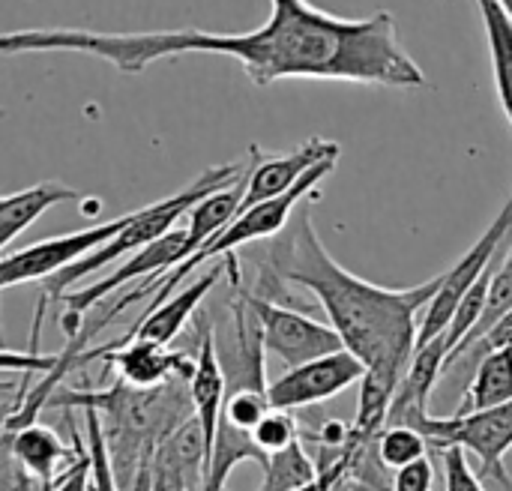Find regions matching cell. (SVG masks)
<instances>
[{"instance_id":"cell-1","label":"cell","mask_w":512,"mask_h":491,"mask_svg":"<svg viewBox=\"0 0 512 491\" xmlns=\"http://www.w3.org/2000/svg\"><path fill=\"white\" fill-rule=\"evenodd\" d=\"M270 18L249 33L210 30H150V33H96L69 27L15 30L0 39L9 54L75 51L111 63L117 72L138 75L150 63L180 54L234 57L258 87L282 78L351 81L369 87H426V72L405 51L393 12L366 18H339L309 0H270Z\"/></svg>"},{"instance_id":"cell-2","label":"cell","mask_w":512,"mask_h":491,"mask_svg":"<svg viewBox=\"0 0 512 491\" xmlns=\"http://www.w3.org/2000/svg\"><path fill=\"white\" fill-rule=\"evenodd\" d=\"M267 273L312 291L330 327L342 336V345L366 369L411 366L420 336L417 315L429 309L444 285V273L414 288H384L354 276L330 258L309 210H303L300 222L270 249Z\"/></svg>"},{"instance_id":"cell-3","label":"cell","mask_w":512,"mask_h":491,"mask_svg":"<svg viewBox=\"0 0 512 491\" xmlns=\"http://www.w3.org/2000/svg\"><path fill=\"white\" fill-rule=\"evenodd\" d=\"M246 171H249V162H228V165L207 168L204 174H198V177H195L186 189H180L177 195L162 198V201H156V204H147V207L135 210L129 228H126L123 234H117L108 246L96 249L93 255H87L84 261L66 267L63 273L45 279V282H42L45 300H48V297H51V300H63V297L72 291L75 282H81V279H87V276H93V273H102V270H105L108 264H114L117 258H123V255H129V252H141L144 246H150V243H156L159 237L171 234V231L177 228V222H180L183 216H189L204 198H210V195L219 192V189H228V186L240 183V180L246 177Z\"/></svg>"},{"instance_id":"cell-4","label":"cell","mask_w":512,"mask_h":491,"mask_svg":"<svg viewBox=\"0 0 512 491\" xmlns=\"http://www.w3.org/2000/svg\"><path fill=\"white\" fill-rule=\"evenodd\" d=\"M333 168H336V162H324V165L312 168L291 192H285V195H279V198H273V201L255 204V207H249V210H243L219 237H213L204 249H198V252H195L192 258H186L183 264H177V267L171 270V276H165V279L159 282V291H156V297H153V303H150L147 312H153V309H159L162 303H168V294H171L180 282H186V279L192 276V270H198L201 264H207V261H213V258H228V255H234V249H240V246H246V243L276 237V234L288 225V216L294 213V207H297L309 192H315V189L321 186V180H324ZM147 312H144V315H147Z\"/></svg>"},{"instance_id":"cell-5","label":"cell","mask_w":512,"mask_h":491,"mask_svg":"<svg viewBox=\"0 0 512 491\" xmlns=\"http://www.w3.org/2000/svg\"><path fill=\"white\" fill-rule=\"evenodd\" d=\"M132 213H123L117 219L108 222H96L90 228L72 231V234H57V237H45L39 243H30L18 252H6L0 261V288H15V285H27V282H45L57 273H63L66 267L84 261L87 255H93L96 249L108 246L117 234H123L132 222Z\"/></svg>"},{"instance_id":"cell-6","label":"cell","mask_w":512,"mask_h":491,"mask_svg":"<svg viewBox=\"0 0 512 491\" xmlns=\"http://www.w3.org/2000/svg\"><path fill=\"white\" fill-rule=\"evenodd\" d=\"M512 240V192L504 201V207L498 210V216L492 219V225L480 234V240L462 255V261L444 273V285L438 291V297L429 303L423 321H420V336H417V348L432 342L435 336H444L462 306V300L468 297V291L489 273V267L501 258V246Z\"/></svg>"},{"instance_id":"cell-7","label":"cell","mask_w":512,"mask_h":491,"mask_svg":"<svg viewBox=\"0 0 512 491\" xmlns=\"http://www.w3.org/2000/svg\"><path fill=\"white\" fill-rule=\"evenodd\" d=\"M420 435L438 450H465L480 459V480L495 477L501 486L507 483V474L501 468L504 456L512 450V402L492 408V411H474V414H453V417H429L420 426Z\"/></svg>"},{"instance_id":"cell-8","label":"cell","mask_w":512,"mask_h":491,"mask_svg":"<svg viewBox=\"0 0 512 491\" xmlns=\"http://www.w3.org/2000/svg\"><path fill=\"white\" fill-rule=\"evenodd\" d=\"M249 309L255 312L264 336V351L276 354L288 369L306 366L312 360H321L327 354L342 351V336L315 318H306L288 306H279L273 300H264L258 294H243Z\"/></svg>"},{"instance_id":"cell-9","label":"cell","mask_w":512,"mask_h":491,"mask_svg":"<svg viewBox=\"0 0 512 491\" xmlns=\"http://www.w3.org/2000/svg\"><path fill=\"white\" fill-rule=\"evenodd\" d=\"M363 375H366V366L348 348H342L306 366L288 369L279 381L267 387V399H270V408L276 411H297V408L321 405L333 396H342L348 387L363 381Z\"/></svg>"},{"instance_id":"cell-10","label":"cell","mask_w":512,"mask_h":491,"mask_svg":"<svg viewBox=\"0 0 512 491\" xmlns=\"http://www.w3.org/2000/svg\"><path fill=\"white\" fill-rule=\"evenodd\" d=\"M342 147L327 138H309L306 144L288 150V153H261L258 147H249V177H246V195L243 210L273 201L285 192H291L312 168L324 162H336Z\"/></svg>"},{"instance_id":"cell-11","label":"cell","mask_w":512,"mask_h":491,"mask_svg":"<svg viewBox=\"0 0 512 491\" xmlns=\"http://www.w3.org/2000/svg\"><path fill=\"white\" fill-rule=\"evenodd\" d=\"M87 360H102L108 369L120 375L123 384L138 387V390H156L177 375L192 378L195 372V360H189L186 354H171L168 345H159L150 339H120L105 348L84 351L81 363Z\"/></svg>"},{"instance_id":"cell-12","label":"cell","mask_w":512,"mask_h":491,"mask_svg":"<svg viewBox=\"0 0 512 491\" xmlns=\"http://www.w3.org/2000/svg\"><path fill=\"white\" fill-rule=\"evenodd\" d=\"M189 396L195 405V420L204 438V453H207V471L216 453V438L219 426L225 420V402H228V375L219 360V348L213 342L210 327L201 330L198 339V354H195V372L189 378Z\"/></svg>"},{"instance_id":"cell-13","label":"cell","mask_w":512,"mask_h":491,"mask_svg":"<svg viewBox=\"0 0 512 491\" xmlns=\"http://www.w3.org/2000/svg\"><path fill=\"white\" fill-rule=\"evenodd\" d=\"M3 450H9L18 465L39 483V491H54L57 480L63 474H57L60 468L69 471L78 459H81V447L72 453L54 429L42 426V423H30L12 432H3Z\"/></svg>"},{"instance_id":"cell-14","label":"cell","mask_w":512,"mask_h":491,"mask_svg":"<svg viewBox=\"0 0 512 491\" xmlns=\"http://www.w3.org/2000/svg\"><path fill=\"white\" fill-rule=\"evenodd\" d=\"M222 267L216 264L213 270H207L201 279H192L177 297H171L168 303H162L159 309L141 315V321L135 324V330L126 339H150L159 345H171L177 339V333L186 327V321L192 318V312L204 303V297L213 291V285L222 279Z\"/></svg>"},{"instance_id":"cell-15","label":"cell","mask_w":512,"mask_h":491,"mask_svg":"<svg viewBox=\"0 0 512 491\" xmlns=\"http://www.w3.org/2000/svg\"><path fill=\"white\" fill-rule=\"evenodd\" d=\"M78 198H81L78 189L66 186L63 180H45L30 189L6 195L0 201V249H3V255L9 252L15 237L24 234L45 210L66 204V201H78Z\"/></svg>"},{"instance_id":"cell-16","label":"cell","mask_w":512,"mask_h":491,"mask_svg":"<svg viewBox=\"0 0 512 491\" xmlns=\"http://www.w3.org/2000/svg\"><path fill=\"white\" fill-rule=\"evenodd\" d=\"M477 9L483 15L486 36H489L498 99H501V108L512 126V18L501 0H477Z\"/></svg>"},{"instance_id":"cell-17","label":"cell","mask_w":512,"mask_h":491,"mask_svg":"<svg viewBox=\"0 0 512 491\" xmlns=\"http://www.w3.org/2000/svg\"><path fill=\"white\" fill-rule=\"evenodd\" d=\"M249 177V171H246ZM246 177L228 189H219L213 192L210 198H204L192 213H189V249L192 255L198 249H204L213 237H219L237 216H240V207H243V195H246ZM189 255V258H192Z\"/></svg>"},{"instance_id":"cell-18","label":"cell","mask_w":512,"mask_h":491,"mask_svg":"<svg viewBox=\"0 0 512 491\" xmlns=\"http://www.w3.org/2000/svg\"><path fill=\"white\" fill-rule=\"evenodd\" d=\"M512 402V348L495 351L480 360L474 381L468 387V396L459 408V414L474 411H492Z\"/></svg>"},{"instance_id":"cell-19","label":"cell","mask_w":512,"mask_h":491,"mask_svg":"<svg viewBox=\"0 0 512 491\" xmlns=\"http://www.w3.org/2000/svg\"><path fill=\"white\" fill-rule=\"evenodd\" d=\"M243 462H258L261 468L267 465V456L255 447L252 435L234 429L228 420H222L219 426V438H216V453L210 462V471L201 483L198 491H225V483L231 477V471Z\"/></svg>"},{"instance_id":"cell-20","label":"cell","mask_w":512,"mask_h":491,"mask_svg":"<svg viewBox=\"0 0 512 491\" xmlns=\"http://www.w3.org/2000/svg\"><path fill=\"white\" fill-rule=\"evenodd\" d=\"M318 483L315 459L303 450V444H291L282 453L267 456L264 465V483L258 491H303Z\"/></svg>"},{"instance_id":"cell-21","label":"cell","mask_w":512,"mask_h":491,"mask_svg":"<svg viewBox=\"0 0 512 491\" xmlns=\"http://www.w3.org/2000/svg\"><path fill=\"white\" fill-rule=\"evenodd\" d=\"M512 309V240H510V249H507V258L501 255L498 258V267H495V279H492V291H489V306H486V312H483V318H480V324H477V330L450 354V360H456L462 351H468L498 318H504L507 312ZM447 360V363H450Z\"/></svg>"},{"instance_id":"cell-22","label":"cell","mask_w":512,"mask_h":491,"mask_svg":"<svg viewBox=\"0 0 512 491\" xmlns=\"http://www.w3.org/2000/svg\"><path fill=\"white\" fill-rule=\"evenodd\" d=\"M84 432H87V456H90V491H120L108 438L96 411H84Z\"/></svg>"},{"instance_id":"cell-23","label":"cell","mask_w":512,"mask_h":491,"mask_svg":"<svg viewBox=\"0 0 512 491\" xmlns=\"http://www.w3.org/2000/svg\"><path fill=\"white\" fill-rule=\"evenodd\" d=\"M429 441L426 435H420L417 429H405V426H387L378 438V456L381 462L396 474L420 459H426Z\"/></svg>"},{"instance_id":"cell-24","label":"cell","mask_w":512,"mask_h":491,"mask_svg":"<svg viewBox=\"0 0 512 491\" xmlns=\"http://www.w3.org/2000/svg\"><path fill=\"white\" fill-rule=\"evenodd\" d=\"M252 441H255V447H258L264 456L282 453V450H288L291 444L300 441L297 420L291 417V411H276V408H273V411L258 423V429L252 432Z\"/></svg>"},{"instance_id":"cell-25","label":"cell","mask_w":512,"mask_h":491,"mask_svg":"<svg viewBox=\"0 0 512 491\" xmlns=\"http://www.w3.org/2000/svg\"><path fill=\"white\" fill-rule=\"evenodd\" d=\"M270 411H273V408H270L267 393H258V390L231 393L228 402H225V420H228L234 429L246 432V435H252V432L258 429V423H261Z\"/></svg>"},{"instance_id":"cell-26","label":"cell","mask_w":512,"mask_h":491,"mask_svg":"<svg viewBox=\"0 0 512 491\" xmlns=\"http://www.w3.org/2000/svg\"><path fill=\"white\" fill-rule=\"evenodd\" d=\"M504 348H512V309L504 318H498V321H495V324H492L468 351H462L456 360H450V363H447V372H450L453 366H459L462 360H468V363L477 369L483 357H489V354H495V351H504ZM447 372H444V375H447Z\"/></svg>"},{"instance_id":"cell-27","label":"cell","mask_w":512,"mask_h":491,"mask_svg":"<svg viewBox=\"0 0 512 491\" xmlns=\"http://www.w3.org/2000/svg\"><path fill=\"white\" fill-rule=\"evenodd\" d=\"M444 491H486L483 480L468 465V453L459 447L444 450Z\"/></svg>"},{"instance_id":"cell-28","label":"cell","mask_w":512,"mask_h":491,"mask_svg":"<svg viewBox=\"0 0 512 491\" xmlns=\"http://www.w3.org/2000/svg\"><path fill=\"white\" fill-rule=\"evenodd\" d=\"M435 489V465L432 459H420L393 477V491H432Z\"/></svg>"},{"instance_id":"cell-29","label":"cell","mask_w":512,"mask_h":491,"mask_svg":"<svg viewBox=\"0 0 512 491\" xmlns=\"http://www.w3.org/2000/svg\"><path fill=\"white\" fill-rule=\"evenodd\" d=\"M54 491H90V456H87V450L81 453V459L69 471H63Z\"/></svg>"},{"instance_id":"cell-30","label":"cell","mask_w":512,"mask_h":491,"mask_svg":"<svg viewBox=\"0 0 512 491\" xmlns=\"http://www.w3.org/2000/svg\"><path fill=\"white\" fill-rule=\"evenodd\" d=\"M153 459H156V456H153ZM153 459L141 465V471H138V477H135V483H132V489H129V491H153V486H156V471H153Z\"/></svg>"},{"instance_id":"cell-31","label":"cell","mask_w":512,"mask_h":491,"mask_svg":"<svg viewBox=\"0 0 512 491\" xmlns=\"http://www.w3.org/2000/svg\"><path fill=\"white\" fill-rule=\"evenodd\" d=\"M333 491H357V489H354V486H351V483L345 480V483H339V486H336V489H333Z\"/></svg>"},{"instance_id":"cell-32","label":"cell","mask_w":512,"mask_h":491,"mask_svg":"<svg viewBox=\"0 0 512 491\" xmlns=\"http://www.w3.org/2000/svg\"><path fill=\"white\" fill-rule=\"evenodd\" d=\"M303 491H327L321 483H315V486H309V489H303Z\"/></svg>"},{"instance_id":"cell-33","label":"cell","mask_w":512,"mask_h":491,"mask_svg":"<svg viewBox=\"0 0 512 491\" xmlns=\"http://www.w3.org/2000/svg\"><path fill=\"white\" fill-rule=\"evenodd\" d=\"M501 3H504V9L510 12V18H512V0H501Z\"/></svg>"},{"instance_id":"cell-34","label":"cell","mask_w":512,"mask_h":491,"mask_svg":"<svg viewBox=\"0 0 512 491\" xmlns=\"http://www.w3.org/2000/svg\"><path fill=\"white\" fill-rule=\"evenodd\" d=\"M510 491H512V489H510Z\"/></svg>"}]
</instances>
